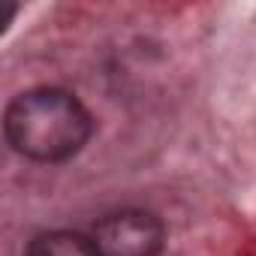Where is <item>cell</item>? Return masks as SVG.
Returning <instances> with one entry per match:
<instances>
[{"label":"cell","mask_w":256,"mask_h":256,"mask_svg":"<svg viewBox=\"0 0 256 256\" xmlns=\"http://www.w3.org/2000/svg\"><path fill=\"white\" fill-rule=\"evenodd\" d=\"M24 256H102V253L90 235L70 232V229H52V232H40L28 244Z\"/></svg>","instance_id":"obj_3"},{"label":"cell","mask_w":256,"mask_h":256,"mask_svg":"<svg viewBox=\"0 0 256 256\" xmlns=\"http://www.w3.org/2000/svg\"><path fill=\"white\" fill-rule=\"evenodd\" d=\"M90 238L102 256H157L163 250V223L151 211L126 208L102 217Z\"/></svg>","instance_id":"obj_2"},{"label":"cell","mask_w":256,"mask_h":256,"mask_svg":"<svg viewBox=\"0 0 256 256\" xmlns=\"http://www.w3.org/2000/svg\"><path fill=\"white\" fill-rule=\"evenodd\" d=\"M4 130L22 157L36 163H64L90 139L94 118L76 94L60 88H34L6 106Z\"/></svg>","instance_id":"obj_1"}]
</instances>
